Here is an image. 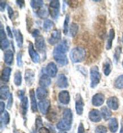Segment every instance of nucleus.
<instances>
[{"label":"nucleus","mask_w":123,"mask_h":133,"mask_svg":"<svg viewBox=\"0 0 123 133\" xmlns=\"http://www.w3.org/2000/svg\"><path fill=\"white\" fill-rule=\"evenodd\" d=\"M120 133H123V125H122L121 128V130H120Z\"/></svg>","instance_id":"56"},{"label":"nucleus","mask_w":123,"mask_h":133,"mask_svg":"<svg viewBox=\"0 0 123 133\" xmlns=\"http://www.w3.org/2000/svg\"><path fill=\"white\" fill-rule=\"evenodd\" d=\"M7 12L9 18L11 20H13V17L15 16V12L14 11H13V10L12 9V8L10 6H9V5L7 6Z\"/></svg>","instance_id":"43"},{"label":"nucleus","mask_w":123,"mask_h":133,"mask_svg":"<svg viewBox=\"0 0 123 133\" xmlns=\"http://www.w3.org/2000/svg\"><path fill=\"white\" fill-rule=\"evenodd\" d=\"M31 34H32V36L33 37H34V38H36L37 37H38V36H40V31L37 30V29H35V30L33 31L32 33H31Z\"/></svg>","instance_id":"48"},{"label":"nucleus","mask_w":123,"mask_h":133,"mask_svg":"<svg viewBox=\"0 0 123 133\" xmlns=\"http://www.w3.org/2000/svg\"><path fill=\"white\" fill-rule=\"evenodd\" d=\"M24 79L25 83L28 87L32 86L35 81L34 71L32 69H27L25 72Z\"/></svg>","instance_id":"7"},{"label":"nucleus","mask_w":123,"mask_h":133,"mask_svg":"<svg viewBox=\"0 0 123 133\" xmlns=\"http://www.w3.org/2000/svg\"><path fill=\"white\" fill-rule=\"evenodd\" d=\"M66 2L67 3V4L69 5L72 8H76L77 6L78 1H67Z\"/></svg>","instance_id":"47"},{"label":"nucleus","mask_w":123,"mask_h":133,"mask_svg":"<svg viewBox=\"0 0 123 133\" xmlns=\"http://www.w3.org/2000/svg\"><path fill=\"white\" fill-rule=\"evenodd\" d=\"M22 78L21 72L19 71H16L14 75V83L17 87H20L22 84Z\"/></svg>","instance_id":"33"},{"label":"nucleus","mask_w":123,"mask_h":133,"mask_svg":"<svg viewBox=\"0 0 123 133\" xmlns=\"http://www.w3.org/2000/svg\"><path fill=\"white\" fill-rule=\"evenodd\" d=\"M89 119L93 122H99L101 120V114L96 109H93L89 113Z\"/></svg>","instance_id":"15"},{"label":"nucleus","mask_w":123,"mask_h":133,"mask_svg":"<svg viewBox=\"0 0 123 133\" xmlns=\"http://www.w3.org/2000/svg\"><path fill=\"white\" fill-rule=\"evenodd\" d=\"M45 71L46 74L50 77H56L58 73V68L55 64L53 62H50L48 64L45 68Z\"/></svg>","instance_id":"9"},{"label":"nucleus","mask_w":123,"mask_h":133,"mask_svg":"<svg viewBox=\"0 0 123 133\" xmlns=\"http://www.w3.org/2000/svg\"><path fill=\"white\" fill-rule=\"evenodd\" d=\"M14 54L11 50H7L4 53V62L8 65H11L13 62Z\"/></svg>","instance_id":"23"},{"label":"nucleus","mask_w":123,"mask_h":133,"mask_svg":"<svg viewBox=\"0 0 123 133\" xmlns=\"http://www.w3.org/2000/svg\"><path fill=\"white\" fill-rule=\"evenodd\" d=\"M61 38V33L59 30H55L52 32L50 38L48 39V43L50 45H55L58 43Z\"/></svg>","instance_id":"10"},{"label":"nucleus","mask_w":123,"mask_h":133,"mask_svg":"<svg viewBox=\"0 0 123 133\" xmlns=\"http://www.w3.org/2000/svg\"><path fill=\"white\" fill-rule=\"evenodd\" d=\"M24 95H25V91H23V90H21V91H18V96L19 98L21 99V100L24 98Z\"/></svg>","instance_id":"53"},{"label":"nucleus","mask_w":123,"mask_h":133,"mask_svg":"<svg viewBox=\"0 0 123 133\" xmlns=\"http://www.w3.org/2000/svg\"><path fill=\"white\" fill-rule=\"evenodd\" d=\"M13 35L15 37L16 42V44L19 48H22L23 44V35L21 32L20 30H16V29H13Z\"/></svg>","instance_id":"13"},{"label":"nucleus","mask_w":123,"mask_h":133,"mask_svg":"<svg viewBox=\"0 0 123 133\" xmlns=\"http://www.w3.org/2000/svg\"><path fill=\"white\" fill-rule=\"evenodd\" d=\"M30 97L31 100V110L33 112H36L37 111V103L36 101V94H35L34 89H32L30 91Z\"/></svg>","instance_id":"21"},{"label":"nucleus","mask_w":123,"mask_h":133,"mask_svg":"<svg viewBox=\"0 0 123 133\" xmlns=\"http://www.w3.org/2000/svg\"><path fill=\"white\" fill-rule=\"evenodd\" d=\"M37 15L42 19H45L47 17H48L49 15V8L46 6L42 7L40 9H39L37 11Z\"/></svg>","instance_id":"25"},{"label":"nucleus","mask_w":123,"mask_h":133,"mask_svg":"<svg viewBox=\"0 0 123 133\" xmlns=\"http://www.w3.org/2000/svg\"><path fill=\"white\" fill-rule=\"evenodd\" d=\"M49 11L52 18L56 20L60 16V8L49 7Z\"/></svg>","instance_id":"29"},{"label":"nucleus","mask_w":123,"mask_h":133,"mask_svg":"<svg viewBox=\"0 0 123 133\" xmlns=\"http://www.w3.org/2000/svg\"><path fill=\"white\" fill-rule=\"evenodd\" d=\"M95 133H107V128L103 125H99L95 129Z\"/></svg>","instance_id":"42"},{"label":"nucleus","mask_w":123,"mask_h":133,"mask_svg":"<svg viewBox=\"0 0 123 133\" xmlns=\"http://www.w3.org/2000/svg\"><path fill=\"white\" fill-rule=\"evenodd\" d=\"M11 72V68L10 66H5L2 71L1 73V81L4 82H8L10 78V74Z\"/></svg>","instance_id":"22"},{"label":"nucleus","mask_w":123,"mask_h":133,"mask_svg":"<svg viewBox=\"0 0 123 133\" xmlns=\"http://www.w3.org/2000/svg\"><path fill=\"white\" fill-rule=\"evenodd\" d=\"M38 133H50V131L48 128L42 127L38 130Z\"/></svg>","instance_id":"51"},{"label":"nucleus","mask_w":123,"mask_h":133,"mask_svg":"<svg viewBox=\"0 0 123 133\" xmlns=\"http://www.w3.org/2000/svg\"><path fill=\"white\" fill-rule=\"evenodd\" d=\"M6 30H7V34L10 38H13V32L12 31H11L10 28L9 26H7L6 27Z\"/></svg>","instance_id":"52"},{"label":"nucleus","mask_w":123,"mask_h":133,"mask_svg":"<svg viewBox=\"0 0 123 133\" xmlns=\"http://www.w3.org/2000/svg\"><path fill=\"white\" fill-rule=\"evenodd\" d=\"M50 84H51V79L48 74H43L40 76L39 79V85L41 87H48L50 85Z\"/></svg>","instance_id":"18"},{"label":"nucleus","mask_w":123,"mask_h":133,"mask_svg":"<svg viewBox=\"0 0 123 133\" xmlns=\"http://www.w3.org/2000/svg\"><path fill=\"white\" fill-rule=\"evenodd\" d=\"M121 48L120 46H117L115 49V53L114 55V60L115 64H117L120 60L121 54Z\"/></svg>","instance_id":"38"},{"label":"nucleus","mask_w":123,"mask_h":133,"mask_svg":"<svg viewBox=\"0 0 123 133\" xmlns=\"http://www.w3.org/2000/svg\"><path fill=\"white\" fill-rule=\"evenodd\" d=\"M105 102V96L102 94H96L92 98V104L94 106H101Z\"/></svg>","instance_id":"14"},{"label":"nucleus","mask_w":123,"mask_h":133,"mask_svg":"<svg viewBox=\"0 0 123 133\" xmlns=\"http://www.w3.org/2000/svg\"><path fill=\"white\" fill-rule=\"evenodd\" d=\"M58 99L62 104H68L70 100L69 92L67 91H62L58 95Z\"/></svg>","instance_id":"16"},{"label":"nucleus","mask_w":123,"mask_h":133,"mask_svg":"<svg viewBox=\"0 0 123 133\" xmlns=\"http://www.w3.org/2000/svg\"><path fill=\"white\" fill-rule=\"evenodd\" d=\"M5 6H6V2L2 1L0 2V10L1 12H3L5 10Z\"/></svg>","instance_id":"49"},{"label":"nucleus","mask_w":123,"mask_h":133,"mask_svg":"<svg viewBox=\"0 0 123 133\" xmlns=\"http://www.w3.org/2000/svg\"><path fill=\"white\" fill-rule=\"evenodd\" d=\"M1 122L4 125H7L10 122V116L7 111H4L1 115Z\"/></svg>","instance_id":"39"},{"label":"nucleus","mask_w":123,"mask_h":133,"mask_svg":"<svg viewBox=\"0 0 123 133\" xmlns=\"http://www.w3.org/2000/svg\"><path fill=\"white\" fill-rule=\"evenodd\" d=\"M69 22H70V16L69 14H67L66 16L65 19L63 24V33L64 35H67L69 32Z\"/></svg>","instance_id":"35"},{"label":"nucleus","mask_w":123,"mask_h":133,"mask_svg":"<svg viewBox=\"0 0 123 133\" xmlns=\"http://www.w3.org/2000/svg\"><path fill=\"white\" fill-rule=\"evenodd\" d=\"M6 34L5 33V31L4 30L3 25L1 24V29H0V40L6 39Z\"/></svg>","instance_id":"44"},{"label":"nucleus","mask_w":123,"mask_h":133,"mask_svg":"<svg viewBox=\"0 0 123 133\" xmlns=\"http://www.w3.org/2000/svg\"><path fill=\"white\" fill-rule=\"evenodd\" d=\"M36 125L37 128L38 129V130L43 127L42 119L41 118L40 116H38L37 118L36 121Z\"/></svg>","instance_id":"45"},{"label":"nucleus","mask_w":123,"mask_h":133,"mask_svg":"<svg viewBox=\"0 0 123 133\" xmlns=\"http://www.w3.org/2000/svg\"><path fill=\"white\" fill-rule=\"evenodd\" d=\"M83 102L82 98L80 95H77L76 96V104H75V109L78 115H82L83 111Z\"/></svg>","instance_id":"17"},{"label":"nucleus","mask_w":123,"mask_h":133,"mask_svg":"<svg viewBox=\"0 0 123 133\" xmlns=\"http://www.w3.org/2000/svg\"><path fill=\"white\" fill-rule=\"evenodd\" d=\"M115 87L117 89H123V74L119 76L114 82Z\"/></svg>","instance_id":"37"},{"label":"nucleus","mask_w":123,"mask_h":133,"mask_svg":"<svg viewBox=\"0 0 123 133\" xmlns=\"http://www.w3.org/2000/svg\"><path fill=\"white\" fill-rule=\"evenodd\" d=\"M59 133H67V132H64V131H61V132H60Z\"/></svg>","instance_id":"57"},{"label":"nucleus","mask_w":123,"mask_h":133,"mask_svg":"<svg viewBox=\"0 0 123 133\" xmlns=\"http://www.w3.org/2000/svg\"><path fill=\"white\" fill-rule=\"evenodd\" d=\"M39 110L43 115H46L48 112L50 106V101L48 99H44L40 101L38 104Z\"/></svg>","instance_id":"12"},{"label":"nucleus","mask_w":123,"mask_h":133,"mask_svg":"<svg viewBox=\"0 0 123 133\" xmlns=\"http://www.w3.org/2000/svg\"><path fill=\"white\" fill-rule=\"evenodd\" d=\"M115 32L114 29H111L109 30V35L108 37V40H107V43L106 45V50H110L111 49L112 46V42L114 39L115 38Z\"/></svg>","instance_id":"24"},{"label":"nucleus","mask_w":123,"mask_h":133,"mask_svg":"<svg viewBox=\"0 0 123 133\" xmlns=\"http://www.w3.org/2000/svg\"><path fill=\"white\" fill-rule=\"evenodd\" d=\"M90 87L92 88H95L100 83L101 80V74L99 71V67L96 65L93 66L90 68Z\"/></svg>","instance_id":"3"},{"label":"nucleus","mask_w":123,"mask_h":133,"mask_svg":"<svg viewBox=\"0 0 123 133\" xmlns=\"http://www.w3.org/2000/svg\"><path fill=\"white\" fill-rule=\"evenodd\" d=\"M107 105L109 109L116 110L119 107V101L116 97H111L107 100Z\"/></svg>","instance_id":"19"},{"label":"nucleus","mask_w":123,"mask_h":133,"mask_svg":"<svg viewBox=\"0 0 123 133\" xmlns=\"http://www.w3.org/2000/svg\"><path fill=\"white\" fill-rule=\"evenodd\" d=\"M53 56L55 61L60 66H66L69 64V59L65 54L53 52Z\"/></svg>","instance_id":"4"},{"label":"nucleus","mask_w":123,"mask_h":133,"mask_svg":"<svg viewBox=\"0 0 123 133\" xmlns=\"http://www.w3.org/2000/svg\"><path fill=\"white\" fill-rule=\"evenodd\" d=\"M122 66H123V61H122Z\"/></svg>","instance_id":"59"},{"label":"nucleus","mask_w":123,"mask_h":133,"mask_svg":"<svg viewBox=\"0 0 123 133\" xmlns=\"http://www.w3.org/2000/svg\"><path fill=\"white\" fill-rule=\"evenodd\" d=\"M10 95V89L9 87L7 85H3L0 88V98L3 100H5L9 97Z\"/></svg>","instance_id":"26"},{"label":"nucleus","mask_w":123,"mask_h":133,"mask_svg":"<svg viewBox=\"0 0 123 133\" xmlns=\"http://www.w3.org/2000/svg\"><path fill=\"white\" fill-rule=\"evenodd\" d=\"M54 26V23L52 22L51 20L50 19H46L45 21H44L43 25V29L46 31H49L51 29L53 28Z\"/></svg>","instance_id":"36"},{"label":"nucleus","mask_w":123,"mask_h":133,"mask_svg":"<svg viewBox=\"0 0 123 133\" xmlns=\"http://www.w3.org/2000/svg\"><path fill=\"white\" fill-rule=\"evenodd\" d=\"M10 46L9 41L7 39H4L1 41V50H5Z\"/></svg>","instance_id":"41"},{"label":"nucleus","mask_w":123,"mask_h":133,"mask_svg":"<svg viewBox=\"0 0 123 133\" xmlns=\"http://www.w3.org/2000/svg\"><path fill=\"white\" fill-rule=\"evenodd\" d=\"M77 133H85L84 127H83L82 123H81V124H79V126L78 127Z\"/></svg>","instance_id":"50"},{"label":"nucleus","mask_w":123,"mask_h":133,"mask_svg":"<svg viewBox=\"0 0 123 133\" xmlns=\"http://www.w3.org/2000/svg\"><path fill=\"white\" fill-rule=\"evenodd\" d=\"M22 52H19L17 53V56H16V62H17V65L19 67H21L23 65V61H22Z\"/></svg>","instance_id":"40"},{"label":"nucleus","mask_w":123,"mask_h":133,"mask_svg":"<svg viewBox=\"0 0 123 133\" xmlns=\"http://www.w3.org/2000/svg\"><path fill=\"white\" fill-rule=\"evenodd\" d=\"M31 7L33 9H39L44 5V2L42 0H33L30 1Z\"/></svg>","instance_id":"34"},{"label":"nucleus","mask_w":123,"mask_h":133,"mask_svg":"<svg viewBox=\"0 0 123 133\" xmlns=\"http://www.w3.org/2000/svg\"><path fill=\"white\" fill-rule=\"evenodd\" d=\"M4 109H5V104L3 102H0V113H1V115L2 113H4Z\"/></svg>","instance_id":"54"},{"label":"nucleus","mask_w":123,"mask_h":133,"mask_svg":"<svg viewBox=\"0 0 123 133\" xmlns=\"http://www.w3.org/2000/svg\"><path fill=\"white\" fill-rule=\"evenodd\" d=\"M78 30H79V27H78L77 23L74 22L72 23L69 27V32L70 36L72 37H75L77 34Z\"/></svg>","instance_id":"32"},{"label":"nucleus","mask_w":123,"mask_h":133,"mask_svg":"<svg viewBox=\"0 0 123 133\" xmlns=\"http://www.w3.org/2000/svg\"><path fill=\"white\" fill-rule=\"evenodd\" d=\"M73 121V113L70 109H66L63 111L62 119L56 125L58 130L65 131L70 130Z\"/></svg>","instance_id":"1"},{"label":"nucleus","mask_w":123,"mask_h":133,"mask_svg":"<svg viewBox=\"0 0 123 133\" xmlns=\"http://www.w3.org/2000/svg\"><path fill=\"white\" fill-rule=\"evenodd\" d=\"M122 43H123V35H122Z\"/></svg>","instance_id":"58"},{"label":"nucleus","mask_w":123,"mask_h":133,"mask_svg":"<svg viewBox=\"0 0 123 133\" xmlns=\"http://www.w3.org/2000/svg\"><path fill=\"white\" fill-rule=\"evenodd\" d=\"M35 47L36 49L42 54H46V46L43 37L40 36L35 38Z\"/></svg>","instance_id":"5"},{"label":"nucleus","mask_w":123,"mask_h":133,"mask_svg":"<svg viewBox=\"0 0 123 133\" xmlns=\"http://www.w3.org/2000/svg\"><path fill=\"white\" fill-rule=\"evenodd\" d=\"M16 3L17 5H18V6L21 8V9H22L23 7L25 5V1H16Z\"/></svg>","instance_id":"55"},{"label":"nucleus","mask_w":123,"mask_h":133,"mask_svg":"<svg viewBox=\"0 0 123 133\" xmlns=\"http://www.w3.org/2000/svg\"><path fill=\"white\" fill-rule=\"evenodd\" d=\"M109 128L111 132L112 133H115L118 128V121L115 118H111L109 122Z\"/></svg>","instance_id":"27"},{"label":"nucleus","mask_w":123,"mask_h":133,"mask_svg":"<svg viewBox=\"0 0 123 133\" xmlns=\"http://www.w3.org/2000/svg\"><path fill=\"white\" fill-rule=\"evenodd\" d=\"M56 86L61 89L67 88L69 87L68 79L64 74H60L58 75L56 82Z\"/></svg>","instance_id":"11"},{"label":"nucleus","mask_w":123,"mask_h":133,"mask_svg":"<svg viewBox=\"0 0 123 133\" xmlns=\"http://www.w3.org/2000/svg\"><path fill=\"white\" fill-rule=\"evenodd\" d=\"M21 110L23 116L27 115V111L28 109V99L27 97H24L23 99H21Z\"/></svg>","instance_id":"30"},{"label":"nucleus","mask_w":123,"mask_h":133,"mask_svg":"<svg viewBox=\"0 0 123 133\" xmlns=\"http://www.w3.org/2000/svg\"><path fill=\"white\" fill-rule=\"evenodd\" d=\"M13 95L10 94V96L9 97V100H8V103H7V109H11V107H12L13 105Z\"/></svg>","instance_id":"46"},{"label":"nucleus","mask_w":123,"mask_h":133,"mask_svg":"<svg viewBox=\"0 0 123 133\" xmlns=\"http://www.w3.org/2000/svg\"><path fill=\"white\" fill-rule=\"evenodd\" d=\"M101 114L102 115L103 118L105 119V121H108L111 118V116H112V113H111V110L106 107V106L103 107L101 109Z\"/></svg>","instance_id":"31"},{"label":"nucleus","mask_w":123,"mask_h":133,"mask_svg":"<svg viewBox=\"0 0 123 133\" xmlns=\"http://www.w3.org/2000/svg\"><path fill=\"white\" fill-rule=\"evenodd\" d=\"M112 71V63L109 59H107L103 65V73L106 76H108Z\"/></svg>","instance_id":"28"},{"label":"nucleus","mask_w":123,"mask_h":133,"mask_svg":"<svg viewBox=\"0 0 123 133\" xmlns=\"http://www.w3.org/2000/svg\"><path fill=\"white\" fill-rule=\"evenodd\" d=\"M28 54L32 61L35 64H38L40 61V56L36 50L34 49V44L31 42H29Z\"/></svg>","instance_id":"6"},{"label":"nucleus","mask_w":123,"mask_h":133,"mask_svg":"<svg viewBox=\"0 0 123 133\" xmlns=\"http://www.w3.org/2000/svg\"><path fill=\"white\" fill-rule=\"evenodd\" d=\"M48 95V91L45 88L39 87L36 90L37 98L40 100H44Z\"/></svg>","instance_id":"20"},{"label":"nucleus","mask_w":123,"mask_h":133,"mask_svg":"<svg viewBox=\"0 0 123 133\" xmlns=\"http://www.w3.org/2000/svg\"><path fill=\"white\" fill-rule=\"evenodd\" d=\"M69 44L68 41L67 40H63L62 42L59 43V44H58L57 46H55L53 52H60L66 54V53L69 50Z\"/></svg>","instance_id":"8"},{"label":"nucleus","mask_w":123,"mask_h":133,"mask_svg":"<svg viewBox=\"0 0 123 133\" xmlns=\"http://www.w3.org/2000/svg\"><path fill=\"white\" fill-rule=\"evenodd\" d=\"M86 57V50L82 47H75L70 52V58L75 64L79 63L84 61Z\"/></svg>","instance_id":"2"}]
</instances>
